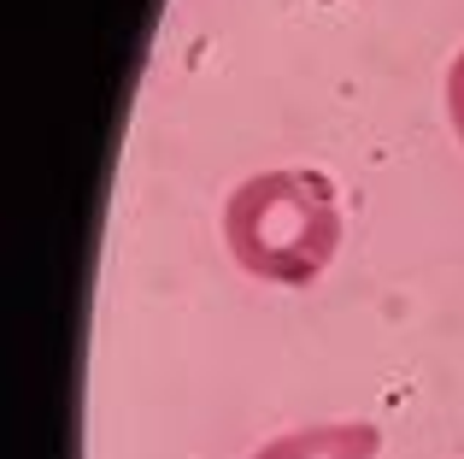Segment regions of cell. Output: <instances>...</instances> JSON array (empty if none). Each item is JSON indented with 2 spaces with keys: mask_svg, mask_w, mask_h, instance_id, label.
Listing matches in <instances>:
<instances>
[{
  "mask_svg": "<svg viewBox=\"0 0 464 459\" xmlns=\"http://www.w3.org/2000/svg\"><path fill=\"white\" fill-rule=\"evenodd\" d=\"M224 241L259 283H312L341 248V207L324 171H259L229 195Z\"/></svg>",
  "mask_w": 464,
  "mask_h": 459,
  "instance_id": "obj_1",
  "label": "cell"
},
{
  "mask_svg": "<svg viewBox=\"0 0 464 459\" xmlns=\"http://www.w3.org/2000/svg\"><path fill=\"white\" fill-rule=\"evenodd\" d=\"M382 454V430L353 418V425H312V430H288V436L265 442L253 459H376Z\"/></svg>",
  "mask_w": 464,
  "mask_h": 459,
  "instance_id": "obj_2",
  "label": "cell"
},
{
  "mask_svg": "<svg viewBox=\"0 0 464 459\" xmlns=\"http://www.w3.org/2000/svg\"><path fill=\"white\" fill-rule=\"evenodd\" d=\"M447 118H453V130L464 142V54L453 59V71H447Z\"/></svg>",
  "mask_w": 464,
  "mask_h": 459,
  "instance_id": "obj_3",
  "label": "cell"
}]
</instances>
